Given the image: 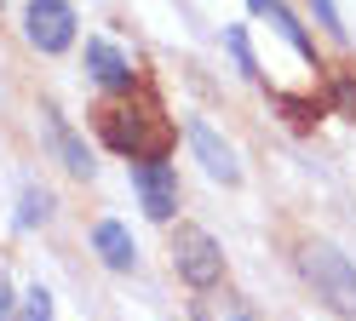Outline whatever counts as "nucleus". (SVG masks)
Segmentation results:
<instances>
[{
  "label": "nucleus",
  "mask_w": 356,
  "mask_h": 321,
  "mask_svg": "<svg viewBox=\"0 0 356 321\" xmlns=\"http://www.w3.org/2000/svg\"><path fill=\"white\" fill-rule=\"evenodd\" d=\"M98 132L115 155H132V160H167V149H172V126L149 109L109 104V109H98Z\"/></svg>",
  "instance_id": "nucleus-1"
},
{
  "label": "nucleus",
  "mask_w": 356,
  "mask_h": 321,
  "mask_svg": "<svg viewBox=\"0 0 356 321\" xmlns=\"http://www.w3.org/2000/svg\"><path fill=\"white\" fill-rule=\"evenodd\" d=\"M299 270H305V281L316 287V298H327L339 315L356 321V264L345 258L339 247H327V241H305V247H299Z\"/></svg>",
  "instance_id": "nucleus-2"
},
{
  "label": "nucleus",
  "mask_w": 356,
  "mask_h": 321,
  "mask_svg": "<svg viewBox=\"0 0 356 321\" xmlns=\"http://www.w3.org/2000/svg\"><path fill=\"white\" fill-rule=\"evenodd\" d=\"M172 264H178V275H184L190 287H218V281H225V252H218V241L207 236L202 224H178Z\"/></svg>",
  "instance_id": "nucleus-3"
},
{
  "label": "nucleus",
  "mask_w": 356,
  "mask_h": 321,
  "mask_svg": "<svg viewBox=\"0 0 356 321\" xmlns=\"http://www.w3.org/2000/svg\"><path fill=\"white\" fill-rule=\"evenodd\" d=\"M132 190H138V201H144L149 218L167 224L178 213V172L167 167V160H138V167H132Z\"/></svg>",
  "instance_id": "nucleus-4"
},
{
  "label": "nucleus",
  "mask_w": 356,
  "mask_h": 321,
  "mask_svg": "<svg viewBox=\"0 0 356 321\" xmlns=\"http://www.w3.org/2000/svg\"><path fill=\"white\" fill-rule=\"evenodd\" d=\"M29 40L40 52H63L75 40V6L70 0H29Z\"/></svg>",
  "instance_id": "nucleus-5"
},
{
  "label": "nucleus",
  "mask_w": 356,
  "mask_h": 321,
  "mask_svg": "<svg viewBox=\"0 0 356 321\" xmlns=\"http://www.w3.org/2000/svg\"><path fill=\"white\" fill-rule=\"evenodd\" d=\"M190 149L202 155V167L218 178V183H241V167H236V149L218 144V132L207 121H190Z\"/></svg>",
  "instance_id": "nucleus-6"
},
{
  "label": "nucleus",
  "mask_w": 356,
  "mask_h": 321,
  "mask_svg": "<svg viewBox=\"0 0 356 321\" xmlns=\"http://www.w3.org/2000/svg\"><path fill=\"white\" fill-rule=\"evenodd\" d=\"M86 69H92V81H98L104 92H132V63L121 58V46L86 40Z\"/></svg>",
  "instance_id": "nucleus-7"
},
{
  "label": "nucleus",
  "mask_w": 356,
  "mask_h": 321,
  "mask_svg": "<svg viewBox=\"0 0 356 321\" xmlns=\"http://www.w3.org/2000/svg\"><path fill=\"white\" fill-rule=\"evenodd\" d=\"M47 115V132H52V144H58V155H63V167H70L75 178H92V155H86V144L70 132V121H63L58 109H40Z\"/></svg>",
  "instance_id": "nucleus-8"
},
{
  "label": "nucleus",
  "mask_w": 356,
  "mask_h": 321,
  "mask_svg": "<svg viewBox=\"0 0 356 321\" xmlns=\"http://www.w3.org/2000/svg\"><path fill=\"white\" fill-rule=\"evenodd\" d=\"M92 247H98V258L109 270H132V258H138V252H132V236H127L121 224H109V218L92 229Z\"/></svg>",
  "instance_id": "nucleus-9"
},
{
  "label": "nucleus",
  "mask_w": 356,
  "mask_h": 321,
  "mask_svg": "<svg viewBox=\"0 0 356 321\" xmlns=\"http://www.w3.org/2000/svg\"><path fill=\"white\" fill-rule=\"evenodd\" d=\"M264 12H270V23H276V29H282L287 40H293V46H299V52H305V58H316V46H310V40H305V29H299V23H293V12H287V6H282V0H270V6H264Z\"/></svg>",
  "instance_id": "nucleus-10"
},
{
  "label": "nucleus",
  "mask_w": 356,
  "mask_h": 321,
  "mask_svg": "<svg viewBox=\"0 0 356 321\" xmlns=\"http://www.w3.org/2000/svg\"><path fill=\"white\" fill-rule=\"evenodd\" d=\"M17 321H52V293L47 287H29L17 298Z\"/></svg>",
  "instance_id": "nucleus-11"
},
{
  "label": "nucleus",
  "mask_w": 356,
  "mask_h": 321,
  "mask_svg": "<svg viewBox=\"0 0 356 321\" xmlns=\"http://www.w3.org/2000/svg\"><path fill=\"white\" fill-rule=\"evenodd\" d=\"M52 213V195L47 190H24V213H17V224H47Z\"/></svg>",
  "instance_id": "nucleus-12"
},
{
  "label": "nucleus",
  "mask_w": 356,
  "mask_h": 321,
  "mask_svg": "<svg viewBox=\"0 0 356 321\" xmlns=\"http://www.w3.org/2000/svg\"><path fill=\"white\" fill-rule=\"evenodd\" d=\"M327 98H333V109H345V115H356V81H350V75H339V81L327 86Z\"/></svg>",
  "instance_id": "nucleus-13"
},
{
  "label": "nucleus",
  "mask_w": 356,
  "mask_h": 321,
  "mask_svg": "<svg viewBox=\"0 0 356 321\" xmlns=\"http://www.w3.org/2000/svg\"><path fill=\"white\" fill-rule=\"evenodd\" d=\"M230 52H236V63H241V75H248V81H259V63H253L248 35H241V29H230Z\"/></svg>",
  "instance_id": "nucleus-14"
},
{
  "label": "nucleus",
  "mask_w": 356,
  "mask_h": 321,
  "mask_svg": "<svg viewBox=\"0 0 356 321\" xmlns=\"http://www.w3.org/2000/svg\"><path fill=\"white\" fill-rule=\"evenodd\" d=\"M0 321H17V298H12V281H6V270H0Z\"/></svg>",
  "instance_id": "nucleus-15"
},
{
  "label": "nucleus",
  "mask_w": 356,
  "mask_h": 321,
  "mask_svg": "<svg viewBox=\"0 0 356 321\" xmlns=\"http://www.w3.org/2000/svg\"><path fill=\"white\" fill-rule=\"evenodd\" d=\"M316 17L327 23V29H333V35H339V17H333V6H327V0H316Z\"/></svg>",
  "instance_id": "nucleus-16"
},
{
  "label": "nucleus",
  "mask_w": 356,
  "mask_h": 321,
  "mask_svg": "<svg viewBox=\"0 0 356 321\" xmlns=\"http://www.w3.org/2000/svg\"><path fill=\"white\" fill-rule=\"evenodd\" d=\"M241 321H253V315H241Z\"/></svg>",
  "instance_id": "nucleus-17"
}]
</instances>
